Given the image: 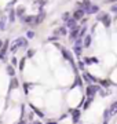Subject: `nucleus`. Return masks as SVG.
Returning <instances> with one entry per match:
<instances>
[{
    "instance_id": "nucleus-5",
    "label": "nucleus",
    "mask_w": 117,
    "mask_h": 124,
    "mask_svg": "<svg viewBox=\"0 0 117 124\" xmlns=\"http://www.w3.org/2000/svg\"><path fill=\"white\" fill-rule=\"evenodd\" d=\"M83 80L87 81L88 84H96V83H98V79L94 77V76L91 75V73H88V72H84V73H83Z\"/></svg>"
},
{
    "instance_id": "nucleus-30",
    "label": "nucleus",
    "mask_w": 117,
    "mask_h": 124,
    "mask_svg": "<svg viewBox=\"0 0 117 124\" xmlns=\"http://www.w3.org/2000/svg\"><path fill=\"white\" fill-rule=\"evenodd\" d=\"M110 117H112V116H110V113H109V109H106V110L103 112V120L105 121H109Z\"/></svg>"
},
{
    "instance_id": "nucleus-44",
    "label": "nucleus",
    "mask_w": 117,
    "mask_h": 124,
    "mask_svg": "<svg viewBox=\"0 0 117 124\" xmlns=\"http://www.w3.org/2000/svg\"><path fill=\"white\" fill-rule=\"evenodd\" d=\"M103 124H109V121H105V120H103Z\"/></svg>"
},
{
    "instance_id": "nucleus-2",
    "label": "nucleus",
    "mask_w": 117,
    "mask_h": 124,
    "mask_svg": "<svg viewBox=\"0 0 117 124\" xmlns=\"http://www.w3.org/2000/svg\"><path fill=\"white\" fill-rule=\"evenodd\" d=\"M98 91H101V85H98V84H88L86 88L87 97H94Z\"/></svg>"
},
{
    "instance_id": "nucleus-13",
    "label": "nucleus",
    "mask_w": 117,
    "mask_h": 124,
    "mask_svg": "<svg viewBox=\"0 0 117 124\" xmlns=\"http://www.w3.org/2000/svg\"><path fill=\"white\" fill-rule=\"evenodd\" d=\"M101 22L103 23L105 28H110V25H112V18H110V15H109L108 13H105L103 18L101 19Z\"/></svg>"
},
{
    "instance_id": "nucleus-29",
    "label": "nucleus",
    "mask_w": 117,
    "mask_h": 124,
    "mask_svg": "<svg viewBox=\"0 0 117 124\" xmlns=\"http://www.w3.org/2000/svg\"><path fill=\"white\" fill-rule=\"evenodd\" d=\"M28 58L26 57H23L21 61H19V70H23V68H25V61H26Z\"/></svg>"
},
{
    "instance_id": "nucleus-23",
    "label": "nucleus",
    "mask_w": 117,
    "mask_h": 124,
    "mask_svg": "<svg viewBox=\"0 0 117 124\" xmlns=\"http://www.w3.org/2000/svg\"><path fill=\"white\" fill-rule=\"evenodd\" d=\"M30 108L33 109V112H35V113H36L39 117H40V119H43V117H44V113H43L40 109H37V108H36V106H33V105H30Z\"/></svg>"
},
{
    "instance_id": "nucleus-37",
    "label": "nucleus",
    "mask_w": 117,
    "mask_h": 124,
    "mask_svg": "<svg viewBox=\"0 0 117 124\" xmlns=\"http://www.w3.org/2000/svg\"><path fill=\"white\" fill-rule=\"evenodd\" d=\"M74 84H77V85H81V84H83V81H81L80 76H76V81H74Z\"/></svg>"
},
{
    "instance_id": "nucleus-42",
    "label": "nucleus",
    "mask_w": 117,
    "mask_h": 124,
    "mask_svg": "<svg viewBox=\"0 0 117 124\" xmlns=\"http://www.w3.org/2000/svg\"><path fill=\"white\" fill-rule=\"evenodd\" d=\"M92 62H94V63H96V62H98V59H96L95 57H92Z\"/></svg>"
},
{
    "instance_id": "nucleus-10",
    "label": "nucleus",
    "mask_w": 117,
    "mask_h": 124,
    "mask_svg": "<svg viewBox=\"0 0 117 124\" xmlns=\"http://www.w3.org/2000/svg\"><path fill=\"white\" fill-rule=\"evenodd\" d=\"M63 26L66 28V29H73V28H76V26H77V21H76V19H74L73 17H70L69 19H66V21H65Z\"/></svg>"
},
{
    "instance_id": "nucleus-31",
    "label": "nucleus",
    "mask_w": 117,
    "mask_h": 124,
    "mask_svg": "<svg viewBox=\"0 0 117 124\" xmlns=\"http://www.w3.org/2000/svg\"><path fill=\"white\" fill-rule=\"evenodd\" d=\"M70 17H72V15H70V13H68V11H66V13L62 14V17H61V18H62V21L65 22V21H66V19H69Z\"/></svg>"
},
{
    "instance_id": "nucleus-27",
    "label": "nucleus",
    "mask_w": 117,
    "mask_h": 124,
    "mask_svg": "<svg viewBox=\"0 0 117 124\" xmlns=\"http://www.w3.org/2000/svg\"><path fill=\"white\" fill-rule=\"evenodd\" d=\"M35 54H36V51H35L33 48H28L26 50V55H25V57H26V58H33Z\"/></svg>"
},
{
    "instance_id": "nucleus-33",
    "label": "nucleus",
    "mask_w": 117,
    "mask_h": 124,
    "mask_svg": "<svg viewBox=\"0 0 117 124\" xmlns=\"http://www.w3.org/2000/svg\"><path fill=\"white\" fill-rule=\"evenodd\" d=\"M11 65H13V66H17V65H18V59H17V57H11Z\"/></svg>"
},
{
    "instance_id": "nucleus-1",
    "label": "nucleus",
    "mask_w": 117,
    "mask_h": 124,
    "mask_svg": "<svg viewBox=\"0 0 117 124\" xmlns=\"http://www.w3.org/2000/svg\"><path fill=\"white\" fill-rule=\"evenodd\" d=\"M14 43L18 46L19 50H28V47H29V40H28L25 36H19V37H17V39L14 40Z\"/></svg>"
},
{
    "instance_id": "nucleus-12",
    "label": "nucleus",
    "mask_w": 117,
    "mask_h": 124,
    "mask_svg": "<svg viewBox=\"0 0 117 124\" xmlns=\"http://www.w3.org/2000/svg\"><path fill=\"white\" fill-rule=\"evenodd\" d=\"M79 31H80V26H76V28H73V29H70V33H69V40L70 41H74L77 39Z\"/></svg>"
},
{
    "instance_id": "nucleus-36",
    "label": "nucleus",
    "mask_w": 117,
    "mask_h": 124,
    "mask_svg": "<svg viewBox=\"0 0 117 124\" xmlns=\"http://www.w3.org/2000/svg\"><path fill=\"white\" fill-rule=\"evenodd\" d=\"M110 11H112V13H116V14H117V3H113V6L110 7Z\"/></svg>"
},
{
    "instance_id": "nucleus-43",
    "label": "nucleus",
    "mask_w": 117,
    "mask_h": 124,
    "mask_svg": "<svg viewBox=\"0 0 117 124\" xmlns=\"http://www.w3.org/2000/svg\"><path fill=\"white\" fill-rule=\"evenodd\" d=\"M32 124H41V121H33Z\"/></svg>"
},
{
    "instance_id": "nucleus-11",
    "label": "nucleus",
    "mask_w": 117,
    "mask_h": 124,
    "mask_svg": "<svg viewBox=\"0 0 117 124\" xmlns=\"http://www.w3.org/2000/svg\"><path fill=\"white\" fill-rule=\"evenodd\" d=\"M84 15H86V13H84V10H83V8H76L74 11H73L72 17L74 18L76 21H80L81 18H84Z\"/></svg>"
},
{
    "instance_id": "nucleus-6",
    "label": "nucleus",
    "mask_w": 117,
    "mask_h": 124,
    "mask_svg": "<svg viewBox=\"0 0 117 124\" xmlns=\"http://www.w3.org/2000/svg\"><path fill=\"white\" fill-rule=\"evenodd\" d=\"M22 25H28V26H33V21H35V15H23L19 18Z\"/></svg>"
},
{
    "instance_id": "nucleus-3",
    "label": "nucleus",
    "mask_w": 117,
    "mask_h": 124,
    "mask_svg": "<svg viewBox=\"0 0 117 124\" xmlns=\"http://www.w3.org/2000/svg\"><path fill=\"white\" fill-rule=\"evenodd\" d=\"M61 53H62L63 59H66V61H69V62H70V63H72V66H73V69L76 70L74 59H73V57H72V54H70V51H69V50H66V48H63V47H61Z\"/></svg>"
},
{
    "instance_id": "nucleus-40",
    "label": "nucleus",
    "mask_w": 117,
    "mask_h": 124,
    "mask_svg": "<svg viewBox=\"0 0 117 124\" xmlns=\"http://www.w3.org/2000/svg\"><path fill=\"white\" fill-rule=\"evenodd\" d=\"M3 43H4V40H3V39H0V48L3 47Z\"/></svg>"
},
{
    "instance_id": "nucleus-32",
    "label": "nucleus",
    "mask_w": 117,
    "mask_h": 124,
    "mask_svg": "<svg viewBox=\"0 0 117 124\" xmlns=\"http://www.w3.org/2000/svg\"><path fill=\"white\" fill-rule=\"evenodd\" d=\"M79 66H77V69H80V70H84V68H86V63L83 61H79V63H77Z\"/></svg>"
},
{
    "instance_id": "nucleus-34",
    "label": "nucleus",
    "mask_w": 117,
    "mask_h": 124,
    "mask_svg": "<svg viewBox=\"0 0 117 124\" xmlns=\"http://www.w3.org/2000/svg\"><path fill=\"white\" fill-rule=\"evenodd\" d=\"M58 37H59V36L54 35V36H50V37H48L47 40H48V41H57V40H58Z\"/></svg>"
},
{
    "instance_id": "nucleus-20",
    "label": "nucleus",
    "mask_w": 117,
    "mask_h": 124,
    "mask_svg": "<svg viewBox=\"0 0 117 124\" xmlns=\"http://www.w3.org/2000/svg\"><path fill=\"white\" fill-rule=\"evenodd\" d=\"M73 53L77 58L81 57V53H83V46H77V44H73Z\"/></svg>"
},
{
    "instance_id": "nucleus-14",
    "label": "nucleus",
    "mask_w": 117,
    "mask_h": 124,
    "mask_svg": "<svg viewBox=\"0 0 117 124\" xmlns=\"http://www.w3.org/2000/svg\"><path fill=\"white\" fill-rule=\"evenodd\" d=\"M99 11H101V8H99V6L96 4H91L88 8L86 10V14H88V15H91V14H98Z\"/></svg>"
},
{
    "instance_id": "nucleus-35",
    "label": "nucleus",
    "mask_w": 117,
    "mask_h": 124,
    "mask_svg": "<svg viewBox=\"0 0 117 124\" xmlns=\"http://www.w3.org/2000/svg\"><path fill=\"white\" fill-rule=\"evenodd\" d=\"M99 83H101L102 85H105V87H108V85H110V84H112V83H110L109 80H102V81H99Z\"/></svg>"
},
{
    "instance_id": "nucleus-25",
    "label": "nucleus",
    "mask_w": 117,
    "mask_h": 124,
    "mask_svg": "<svg viewBox=\"0 0 117 124\" xmlns=\"http://www.w3.org/2000/svg\"><path fill=\"white\" fill-rule=\"evenodd\" d=\"M35 36H36V32L32 31V29H29V31H28L26 33H25V37H26L28 40H29V39H33Z\"/></svg>"
},
{
    "instance_id": "nucleus-26",
    "label": "nucleus",
    "mask_w": 117,
    "mask_h": 124,
    "mask_svg": "<svg viewBox=\"0 0 117 124\" xmlns=\"http://www.w3.org/2000/svg\"><path fill=\"white\" fill-rule=\"evenodd\" d=\"M47 3H48V0H36V1H35V4L39 6V8L44 7V6L47 4Z\"/></svg>"
},
{
    "instance_id": "nucleus-15",
    "label": "nucleus",
    "mask_w": 117,
    "mask_h": 124,
    "mask_svg": "<svg viewBox=\"0 0 117 124\" xmlns=\"http://www.w3.org/2000/svg\"><path fill=\"white\" fill-rule=\"evenodd\" d=\"M92 43V36L91 35H86L83 37V48H88Z\"/></svg>"
},
{
    "instance_id": "nucleus-38",
    "label": "nucleus",
    "mask_w": 117,
    "mask_h": 124,
    "mask_svg": "<svg viewBox=\"0 0 117 124\" xmlns=\"http://www.w3.org/2000/svg\"><path fill=\"white\" fill-rule=\"evenodd\" d=\"M47 124H58V121H55V120H48Z\"/></svg>"
},
{
    "instance_id": "nucleus-16",
    "label": "nucleus",
    "mask_w": 117,
    "mask_h": 124,
    "mask_svg": "<svg viewBox=\"0 0 117 124\" xmlns=\"http://www.w3.org/2000/svg\"><path fill=\"white\" fill-rule=\"evenodd\" d=\"M6 73L10 76V77H14V76L17 75V72H15V68L11 65V63H8V65H6Z\"/></svg>"
},
{
    "instance_id": "nucleus-8",
    "label": "nucleus",
    "mask_w": 117,
    "mask_h": 124,
    "mask_svg": "<svg viewBox=\"0 0 117 124\" xmlns=\"http://www.w3.org/2000/svg\"><path fill=\"white\" fill-rule=\"evenodd\" d=\"M69 113L72 115V121L74 124L79 123V120H80V116H81V110H79V109H70L69 110Z\"/></svg>"
},
{
    "instance_id": "nucleus-7",
    "label": "nucleus",
    "mask_w": 117,
    "mask_h": 124,
    "mask_svg": "<svg viewBox=\"0 0 117 124\" xmlns=\"http://www.w3.org/2000/svg\"><path fill=\"white\" fill-rule=\"evenodd\" d=\"M6 15H7V21H8L11 25H13V23H15V19H17L15 10H14V8H7V11H6Z\"/></svg>"
},
{
    "instance_id": "nucleus-39",
    "label": "nucleus",
    "mask_w": 117,
    "mask_h": 124,
    "mask_svg": "<svg viewBox=\"0 0 117 124\" xmlns=\"http://www.w3.org/2000/svg\"><path fill=\"white\" fill-rule=\"evenodd\" d=\"M106 3H117V0H105Z\"/></svg>"
},
{
    "instance_id": "nucleus-19",
    "label": "nucleus",
    "mask_w": 117,
    "mask_h": 124,
    "mask_svg": "<svg viewBox=\"0 0 117 124\" xmlns=\"http://www.w3.org/2000/svg\"><path fill=\"white\" fill-rule=\"evenodd\" d=\"M19 87V81H18V79L14 76V77H11V81H10V91L11 90H15V88H18Z\"/></svg>"
},
{
    "instance_id": "nucleus-41",
    "label": "nucleus",
    "mask_w": 117,
    "mask_h": 124,
    "mask_svg": "<svg viewBox=\"0 0 117 124\" xmlns=\"http://www.w3.org/2000/svg\"><path fill=\"white\" fill-rule=\"evenodd\" d=\"M17 124H26V121H25V120H21V121H18Z\"/></svg>"
},
{
    "instance_id": "nucleus-28",
    "label": "nucleus",
    "mask_w": 117,
    "mask_h": 124,
    "mask_svg": "<svg viewBox=\"0 0 117 124\" xmlns=\"http://www.w3.org/2000/svg\"><path fill=\"white\" fill-rule=\"evenodd\" d=\"M10 51H11V54H15V53H17V51H18V46H17V44H15V43H13V44H11V47H10Z\"/></svg>"
},
{
    "instance_id": "nucleus-24",
    "label": "nucleus",
    "mask_w": 117,
    "mask_h": 124,
    "mask_svg": "<svg viewBox=\"0 0 117 124\" xmlns=\"http://www.w3.org/2000/svg\"><path fill=\"white\" fill-rule=\"evenodd\" d=\"M22 87H23V93L28 94L29 91H30V87H33V84H32V83H26V81H25Z\"/></svg>"
},
{
    "instance_id": "nucleus-17",
    "label": "nucleus",
    "mask_w": 117,
    "mask_h": 124,
    "mask_svg": "<svg viewBox=\"0 0 117 124\" xmlns=\"http://www.w3.org/2000/svg\"><path fill=\"white\" fill-rule=\"evenodd\" d=\"M15 15L18 18H21V17H23L25 15V11H26V8H25V6H18V7H15Z\"/></svg>"
},
{
    "instance_id": "nucleus-22",
    "label": "nucleus",
    "mask_w": 117,
    "mask_h": 124,
    "mask_svg": "<svg viewBox=\"0 0 117 124\" xmlns=\"http://www.w3.org/2000/svg\"><path fill=\"white\" fill-rule=\"evenodd\" d=\"M92 99H94V97H88L87 98V101L83 102V108H84V109H88L90 105H91V102H92Z\"/></svg>"
},
{
    "instance_id": "nucleus-4",
    "label": "nucleus",
    "mask_w": 117,
    "mask_h": 124,
    "mask_svg": "<svg viewBox=\"0 0 117 124\" xmlns=\"http://www.w3.org/2000/svg\"><path fill=\"white\" fill-rule=\"evenodd\" d=\"M44 18H45V11L43 10V7H41V8H39V14H37V15H35L33 26H39V25L44 21Z\"/></svg>"
},
{
    "instance_id": "nucleus-9",
    "label": "nucleus",
    "mask_w": 117,
    "mask_h": 124,
    "mask_svg": "<svg viewBox=\"0 0 117 124\" xmlns=\"http://www.w3.org/2000/svg\"><path fill=\"white\" fill-rule=\"evenodd\" d=\"M7 15H6L4 13H0V31L4 32L6 29H7Z\"/></svg>"
},
{
    "instance_id": "nucleus-18",
    "label": "nucleus",
    "mask_w": 117,
    "mask_h": 124,
    "mask_svg": "<svg viewBox=\"0 0 117 124\" xmlns=\"http://www.w3.org/2000/svg\"><path fill=\"white\" fill-rule=\"evenodd\" d=\"M54 33H55L57 36H66V35H68V29H66V28H65V26L62 25V26L57 28Z\"/></svg>"
},
{
    "instance_id": "nucleus-21",
    "label": "nucleus",
    "mask_w": 117,
    "mask_h": 124,
    "mask_svg": "<svg viewBox=\"0 0 117 124\" xmlns=\"http://www.w3.org/2000/svg\"><path fill=\"white\" fill-rule=\"evenodd\" d=\"M108 109H109V113H110V116L117 115V101H116V102H113V103L108 108Z\"/></svg>"
}]
</instances>
